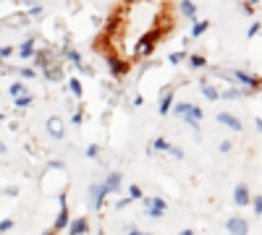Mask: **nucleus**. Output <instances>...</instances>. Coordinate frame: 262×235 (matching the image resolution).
Instances as JSON below:
<instances>
[{"label": "nucleus", "mask_w": 262, "mask_h": 235, "mask_svg": "<svg viewBox=\"0 0 262 235\" xmlns=\"http://www.w3.org/2000/svg\"><path fill=\"white\" fill-rule=\"evenodd\" d=\"M181 26V8L170 0L116 3L92 40V50L116 76H126L147 63Z\"/></svg>", "instance_id": "nucleus-1"}]
</instances>
